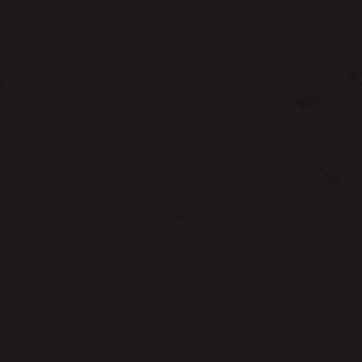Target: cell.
Masks as SVG:
<instances>
[{
    "mask_svg": "<svg viewBox=\"0 0 362 362\" xmlns=\"http://www.w3.org/2000/svg\"><path fill=\"white\" fill-rule=\"evenodd\" d=\"M165 212L168 214V215H171L177 222H180L181 225H184V226H187L188 229H192V230H197V226H194L191 222H188L177 209H174V208H171V206H165Z\"/></svg>",
    "mask_w": 362,
    "mask_h": 362,
    "instance_id": "6da1fadb",
    "label": "cell"
},
{
    "mask_svg": "<svg viewBox=\"0 0 362 362\" xmlns=\"http://www.w3.org/2000/svg\"><path fill=\"white\" fill-rule=\"evenodd\" d=\"M291 106L300 107V109H303V110H313V109L315 107L314 105H311V103L307 100V98H297V99L291 103Z\"/></svg>",
    "mask_w": 362,
    "mask_h": 362,
    "instance_id": "7a4b0ae2",
    "label": "cell"
},
{
    "mask_svg": "<svg viewBox=\"0 0 362 362\" xmlns=\"http://www.w3.org/2000/svg\"><path fill=\"white\" fill-rule=\"evenodd\" d=\"M339 180L338 178H334V177H331V178H328V184H329V187H337V185H339Z\"/></svg>",
    "mask_w": 362,
    "mask_h": 362,
    "instance_id": "3957f363",
    "label": "cell"
}]
</instances>
